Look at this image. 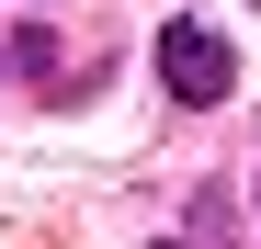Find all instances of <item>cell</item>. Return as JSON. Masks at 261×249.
I'll return each mask as SVG.
<instances>
[{
	"instance_id": "obj_1",
	"label": "cell",
	"mask_w": 261,
	"mask_h": 249,
	"mask_svg": "<svg viewBox=\"0 0 261 249\" xmlns=\"http://www.w3.org/2000/svg\"><path fill=\"white\" fill-rule=\"evenodd\" d=\"M159 79H170L182 102H227V91H239V46H227L216 23H170V34H159Z\"/></svg>"
},
{
	"instance_id": "obj_2",
	"label": "cell",
	"mask_w": 261,
	"mask_h": 249,
	"mask_svg": "<svg viewBox=\"0 0 261 249\" xmlns=\"http://www.w3.org/2000/svg\"><path fill=\"white\" fill-rule=\"evenodd\" d=\"M159 249H182V238H159Z\"/></svg>"
}]
</instances>
